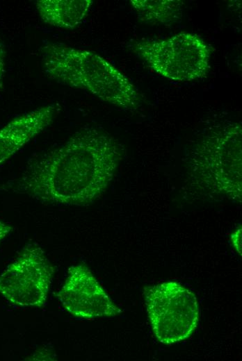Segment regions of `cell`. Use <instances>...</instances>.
<instances>
[{
  "label": "cell",
  "instance_id": "cell-1",
  "mask_svg": "<svg viewBox=\"0 0 242 361\" xmlns=\"http://www.w3.org/2000/svg\"><path fill=\"white\" fill-rule=\"evenodd\" d=\"M124 153V146L106 131L83 128L59 146L31 158L4 190L46 204L88 205L106 192Z\"/></svg>",
  "mask_w": 242,
  "mask_h": 361
},
{
  "label": "cell",
  "instance_id": "cell-2",
  "mask_svg": "<svg viewBox=\"0 0 242 361\" xmlns=\"http://www.w3.org/2000/svg\"><path fill=\"white\" fill-rule=\"evenodd\" d=\"M186 186L206 199L241 203L242 128L225 121L210 126L186 157Z\"/></svg>",
  "mask_w": 242,
  "mask_h": 361
},
{
  "label": "cell",
  "instance_id": "cell-3",
  "mask_svg": "<svg viewBox=\"0 0 242 361\" xmlns=\"http://www.w3.org/2000/svg\"><path fill=\"white\" fill-rule=\"evenodd\" d=\"M45 74L56 82L83 90L103 101L133 110L140 94L130 80L109 61L88 50L47 42L40 49Z\"/></svg>",
  "mask_w": 242,
  "mask_h": 361
},
{
  "label": "cell",
  "instance_id": "cell-4",
  "mask_svg": "<svg viewBox=\"0 0 242 361\" xmlns=\"http://www.w3.org/2000/svg\"><path fill=\"white\" fill-rule=\"evenodd\" d=\"M131 47L149 67L171 81L203 78L210 67L211 47L196 34L181 32L162 40L136 42Z\"/></svg>",
  "mask_w": 242,
  "mask_h": 361
},
{
  "label": "cell",
  "instance_id": "cell-5",
  "mask_svg": "<svg viewBox=\"0 0 242 361\" xmlns=\"http://www.w3.org/2000/svg\"><path fill=\"white\" fill-rule=\"evenodd\" d=\"M143 295L153 333L161 343L180 342L195 330L200 311L191 291L168 281L144 287Z\"/></svg>",
  "mask_w": 242,
  "mask_h": 361
},
{
  "label": "cell",
  "instance_id": "cell-6",
  "mask_svg": "<svg viewBox=\"0 0 242 361\" xmlns=\"http://www.w3.org/2000/svg\"><path fill=\"white\" fill-rule=\"evenodd\" d=\"M54 268L36 243L26 244L0 275V294L22 307L42 308L47 301Z\"/></svg>",
  "mask_w": 242,
  "mask_h": 361
},
{
  "label": "cell",
  "instance_id": "cell-7",
  "mask_svg": "<svg viewBox=\"0 0 242 361\" xmlns=\"http://www.w3.org/2000/svg\"><path fill=\"white\" fill-rule=\"evenodd\" d=\"M56 296L63 307L76 318L92 319L122 312L90 270L82 264L68 269L66 280Z\"/></svg>",
  "mask_w": 242,
  "mask_h": 361
},
{
  "label": "cell",
  "instance_id": "cell-8",
  "mask_svg": "<svg viewBox=\"0 0 242 361\" xmlns=\"http://www.w3.org/2000/svg\"><path fill=\"white\" fill-rule=\"evenodd\" d=\"M59 105L51 103L23 114L0 129V164L12 157L54 121Z\"/></svg>",
  "mask_w": 242,
  "mask_h": 361
},
{
  "label": "cell",
  "instance_id": "cell-9",
  "mask_svg": "<svg viewBox=\"0 0 242 361\" xmlns=\"http://www.w3.org/2000/svg\"><path fill=\"white\" fill-rule=\"evenodd\" d=\"M92 3V0H39L36 7L46 24L73 29L83 22Z\"/></svg>",
  "mask_w": 242,
  "mask_h": 361
},
{
  "label": "cell",
  "instance_id": "cell-10",
  "mask_svg": "<svg viewBox=\"0 0 242 361\" xmlns=\"http://www.w3.org/2000/svg\"><path fill=\"white\" fill-rule=\"evenodd\" d=\"M140 22L170 25L182 19L184 3L179 0H131Z\"/></svg>",
  "mask_w": 242,
  "mask_h": 361
},
{
  "label": "cell",
  "instance_id": "cell-11",
  "mask_svg": "<svg viewBox=\"0 0 242 361\" xmlns=\"http://www.w3.org/2000/svg\"><path fill=\"white\" fill-rule=\"evenodd\" d=\"M231 242L236 251L241 255V226H239L231 235Z\"/></svg>",
  "mask_w": 242,
  "mask_h": 361
},
{
  "label": "cell",
  "instance_id": "cell-12",
  "mask_svg": "<svg viewBox=\"0 0 242 361\" xmlns=\"http://www.w3.org/2000/svg\"><path fill=\"white\" fill-rule=\"evenodd\" d=\"M13 228L0 220V244L13 231Z\"/></svg>",
  "mask_w": 242,
  "mask_h": 361
},
{
  "label": "cell",
  "instance_id": "cell-13",
  "mask_svg": "<svg viewBox=\"0 0 242 361\" xmlns=\"http://www.w3.org/2000/svg\"><path fill=\"white\" fill-rule=\"evenodd\" d=\"M5 70V51L0 42V83L3 76Z\"/></svg>",
  "mask_w": 242,
  "mask_h": 361
}]
</instances>
